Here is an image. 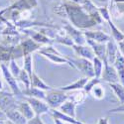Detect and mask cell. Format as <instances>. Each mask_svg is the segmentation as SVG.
I'll return each instance as SVG.
<instances>
[{
	"label": "cell",
	"mask_w": 124,
	"mask_h": 124,
	"mask_svg": "<svg viewBox=\"0 0 124 124\" xmlns=\"http://www.w3.org/2000/svg\"><path fill=\"white\" fill-rule=\"evenodd\" d=\"M68 13L70 16L71 21L74 22V24L78 27H90L92 25H94L96 22L93 20L88 19L87 15L82 12V10L78 7V6H70L68 5Z\"/></svg>",
	"instance_id": "obj_1"
},
{
	"label": "cell",
	"mask_w": 124,
	"mask_h": 124,
	"mask_svg": "<svg viewBox=\"0 0 124 124\" xmlns=\"http://www.w3.org/2000/svg\"><path fill=\"white\" fill-rule=\"evenodd\" d=\"M102 79L107 81L108 84H114V82H119L118 74L113 66H110L107 62H104V70H102Z\"/></svg>",
	"instance_id": "obj_2"
},
{
	"label": "cell",
	"mask_w": 124,
	"mask_h": 124,
	"mask_svg": "<svg viewBox=\"0 0 124 124\" xmlns=\"http://www.w3.org/2000/svg\"><path fill=\"white\" fill-rule=\"evenodd\" d=\"M46 99L49 103V105L51 107L55 108V107L60 106L62 103H64V101L68 99V96L65 95L61 91H52L46 96Z\"/></svg>",
	"instance_id": "obj_3"
},
{
	"label": "cell",
	"mask_w": 124,
	"mask_h": 124,
	"mask_svg": "<svg viewBox=\"0 0 124 124\" xmlns=\"http://www.w3.org/2000/svg\"><path fill=\"white\" fill-rule=\"evenodd\" d=\"M29 103L32 109L34 110V112L36 113V115H40V114H43V113H46L49 111V105L44 103L43 101H40V99L32 97V98H29L28 99Z\"/></svg>",
	"instance_id": "obj_4"
},
{
	"label": "cell",
	"mask_w": 124,
	"mask_h": 124,
	"mask_svg": "<svg viewBox=\"0 0 124 124\" xmlns=\"http://www.w3.org/2000/svg\"><path fill=\"white\" fill-rule=\"evenodd\" d=\"M88 44L92 47V50L95 53V55L97 56L98 59H100L103 62H107L106 61V46L103 43H97L94 42L92 40H87Z\"/></svg>",
	"instance_id": "obj_5"
},
{
	"label": "cell",
	"mask_w": 124,
	"mask_h": 124,
	"mask_svg": "<svg viewBox=\"0 0 124 124\" xmlns=\"http://www.w3.org/2000/svg\"><path fill=\"white\" fill-rule=\"evenodd\" d=\"M118 47L113 40H109L106 45V61L108 64H113L118 53Z\"/></svg>",
	"instance_id": "obj_6"
},
{
	"label": "cell",
	"mask_w": 124,
	"mask_h": 124,
	"mask_svg": "<svg viewBox=\"0 0 124 124\" xmlns=\"http://www.w3.org/2000/svg\"><path fill=\"white\" fill-rule=\"evenodd\" d=\"M76 65L78 66V69H80L84 73L91 78L94 77V70H93V65H92L89 61H87L86 59H79L76 61Z\"/></svg>",
	"instance_id": "obj_7"
},
{
	"label": "cell",
	"mask_w": 124,
	"mask_h": 124,
	"mask_svg": "<svg viewBox=\"0 0 124 124\" xmlns=\"http://www.w3.org/2000/svg\"><path fill=\"white\" fill-rule=\"evenodd\" d=\"M113 67L115 68V70L117 71L121 85H124V57L121 55V53L119 51L116 55L114 63H113Z\"/></svg>",
	"instance_id": "obj_8"
},
{
	"label": "cell",
	"mask_w": 124,
	"mask_h": 124,
	"mask_svg": "<svg viewBox=\"0 0 124 124\" xmlns=\"http://www.w3.org/2000/svg\"><path fill=\"white\" fill-rule=\"evenodd\" d=\"M85 34L89 40H92L97 43H105V42H108L111 39L109 35L103 33V32H100V31H96V32L90 31V32H85Z\"/></svg>",
	"instance_id": "obj_9"
},
{
	"label": "cell",
	"mask_w": 124,
	"mask_h": 124,
	"mask_svg": "<svg viewBox=\"0 0 124 124\" xmlns=\"http://www.w3.org/2000/svg\"><path fill=\"white\" fill-rule=\"evenodd\" d=\"M109 86L115 93L117 98L119 99L120 104L124 103V85L119 84V82H114V84H109Z\"/></svg>",
	"instance_id": "obj_10"
},
{
	"label": "cell",
	"mask_w": 124,
	"mask_h": 124,
	"mask_svg": "<svg viewBox=\"0 0 124 124\" xmlns=\"http://www.w3.org/2000/svg\"><path fill=\"white\" fill-rule=\"evenodd\" d=\"M61 110L66 115L71 116L74 118L76 116V112H75L76 104H75V102H73V101H67V102H65L64 104L61 106Z\"/></svg>",
	"instance_id": "obj_11"
},
{
	"label": "cell",
	"mask_w": 124,
	"mask_h": 124,
	"mask_svg": "<svg viewBox=\"0 0 124 124\" xmlns=\"http://www.w3.org/2000/svg\"><path fill=\"white\" fill-rule=\"evenodd\" d=\"M75 50L76 52L81 57L84 58H88V59H93V52L92 50L88 47H85V46H75Z\"/></svg>",
	"instance_id": "obj_12"
},
{
	"label": "cell",
	"mask_w": 124,
	"mask_h": 124,
	"mask_svg": "<svg viewBox=\"0 0 124 124\" xmlns=\"http://www.w3.org/2000/svg\"><path fill=\"white\" fill-rule=\"evenodd\" d=\"M108 23H109V26L111 28V32H112L113 39H114L115 41H117V42H120V41H122L124 39V33L121 32V31L114 24H113V22L111 21L110 19L108 20Z\"/></svg>",
	"instance_id": "obj_13"
},
{
	"label": "cell",
	"mask_w": 124,
	"mask_h": 124,
	"mask_svg": "<svg viewBox=\"0 0 124 124\" xmlns=\"http://www.w3.org/2000/svg\"><path fill=\"white\" fill-rule=\"evenodd\" d=\"M20 111H21V113L24 115V117L26 119H32L34 117V114L35 112L34 110L32 109V107H31V105H29L28 103H22L21 106H20Z\"/></svg>",
	"instance_id": "obj_14"
},
{
	"label": "cell",
	"mask_w": 124,
	"mask_h": 124,
	"mask_svg": "<svg viewBox=\"0 0 124 124\" xmlns=\"http://www.w3.org/2000/svg\"><path fill=\"white\" fill-rule=\"evenodd\" d=\"M87 81V78H80L78 80H77L74 84H71L68 86H65V87H62L61 90H73V89H79V88H82L85 87V84Z\"/></svg>",
	"instance_id": "obj_15"
},
{
	"label": "cell",
	"mask_w": 124,
	"mask_h": 124,
	"mask_svg": "<svg viewBox=\"0 0 124 124\" xmlns=\"http://www.w3.org/2000/svg\"><path fill=\"white\" fill-rule=\"evenodd\" d=\"M93 70H94L95 78H99V77H101L102 70H103V65H102V61L98 59L97 57L93 58Z\"/></svg>",
	"instance_id": "obj_16"
},
{
	"label": "cell",
	"mask_w": 124,
	"mask_h": 124,
	"mask_svg": "<svg viewBox=\"0 0 124 124\" xmlns=\"http://www.w3.org/2000/svg\"><path fill=\"white\" fill-rule=\"evenodd\" d=\"M8 116L17 124H26V118L24 117L22 113H19L17 111H12L8 113Z\"/></svg>",
	"instance_id": "obj_17"
},
{
	"label": "cell",
	"mask_w": 124,
	"mask_h": 124,
	"mask_svg": "<svg viewBox=\"0 0 124 124\" xmlns=\"http://www.w3.org/2000/svg\"><path fill=\"white\" fill-rule=\"evenodd\" d=\"M67 30L69 31V33L70 34V36L73 37V39L76 41L78 45H82L85 43V40H84V38H82V35L79 32H78V31H76L75 29H73L70 26H68Z\"/></svg>",
	"instance_id": "obj_18"
},
{
	"label": "cell",
	"mask_w": 124,
	"mask_h": 124,
	"mask_svg": "<svg viewBox=\"0 0 124 124\" xmlns=\"http://www.w3.org/2000/svg\"><path fill=\"white\" fill-rule=\"evenodd\" d=\"M31 82H32V85L34 87L42 88V89H50V86L45 85L44 82L41 80V78H39L35 74H33L32 76H31Z\"/></svg>",
	"instance_id": "obj_19"
},
{
	"label": "cell",
	"mask_w": 124,
	"mask_h": 124,
	"mask_svg": "<svg viewBox=\"0 0 124 124\" xmlns=\"http://www.w3.org/2000/svg\"><path fill=\"white\" fill-rule=\"evenodd\" d=\"M53 116L54 118H58V119H62V120H66L68 122H70V123H74V124H81L80 122L77 121L74 117L71 116H69V115H66L64 114L63 112H58V111H53Z\"/></svg>",
	"instance_id": "obj_20"
},
{
	"label": "cell",
	"mask_w": 124,
	"mask_h": 124,
	"mask_svg": "<svg viewBox=\"0 0 124 124\" xmlns=\"http://www.w3.org/2000/svg\"><path fill=\"white\" fill-rule=\"evenodd\" d=\"M23 47H24V48H23V49H24V53H25V54H29V53H31L32 51L38 49V48H39V45L35 44L33 41L28 40V41H26V42L23 44Z\"/></svg>",
	"instance_id": "obj_21"
},
{
	"label": "cell",
	"mask_w": 124,
	"mask_h": 124,
	"mask_svg": "<svg viewBox=\"0 0 124 124\" xmlns=\"http://www.w3.org/2000/svg\"><path fill=\"white\" fill-rule=\"evenodd\" d=\"M90 92H92L93 96L97 99H102L103 97H104V89H103L101 86L97 85L91 88Z\"/></svg>",
	"instance_id": "obj_22"
},
{
	"label": "cell",
	"mask_w": 124,
	"mask_h": 124,
	"mask_svg": "<svg viewBox=\"0 0 124 124\" xmlns=\"http://www.w3.org/2000/svg\"><path fill=\"white\" fill-rule=\"evenodd\" d=\"M27 93L30 95V96H33V97H38V98H45V93L40 90V88H37V87H33L27 91Z\"/></svg>",
	"instance_id": "obj_23"
},
{
	"label": "cell",
	"mask_w": 124,
	"mask_h": 124,
	"mask_svg": "<svg viewBox=\"0 0 124 124\" xmlns=\"http://www.w3.org/2000/svg\"><path fill=\"white\" fill-rule=\"evenodd\" d=\"M100 82V80H99V78H92V79H90V80H87L86 81V84H85V92H90V90H91V88L93 87L94 85H98Z\"/></svg>",
	"instance_id": "obj_24"
},
{
	"label": "cell",
	"mask_w": 124,
	"mask_h": 124,
	"mask_svg": "<svg viewBox=\"0 0 124 124\" xmlns=\"http://www.w3.org/2000/svg\"><path fill=\"white\" fill-rule=\"evenodd\" d=\"M25 70L30 77L32 76V58L31 56H27L25 59Z\"/></svg>",
	"instance_id": "obj_25"
},
{
	"label": "cell",
	"mask_w": 124,
	"mask_h": 124,
	"mask_svg": "<svg viewBox=\"0 0 124 124\" xmlns=\"http://www.w3.org/2000/svg\"><path fill=\"white\" fill-rule=\"evenodd\" d=\"M28 124H44V123L42 122V120L40 119L39 115H36L32 119H30V121L28 122Z\"/></svg>",
	"instance_id": "obj_26"
},
{
	"label": "cell",
	"mask_w": 124,
	"mask_h": 124,
	"mask_svg": "<svg viewBox=\"0 0 124 124\" xmlns=\"http://www.w3.org/2000/svg\"><path fill=\"white\" fill-rule=\"evenodd\" d=\"M110 113H114V112H124V103L123 104H120V106L116 107V108H113L109 110Z\"/></svg>",
	"instance_id": "obj_27"
},
{
	"label": "cell",
	"mask_w": 124,
	"mask_h": 124,
	"mask_svg": "<svg viewBox=\"0 0 124 124\" xmlns=\"http://www.w3.org/2000/svg\"><path fill=\"white\" fill-rule=\"evenodd\" d=\"M117 3V10L119 13H124V2H116Z\"/></svg>",
	"instance_id": "obj_28"
},
{
	"label": "cell",
	"mask_w": 124,
	"mask_h": 124,
	"mask_svg": "<svg viewBox=\"0 0 124 124\" xmlns=\"http://www.w3.org/2000/svg\"><path fill=\"white\" fill-rule=\"evenodd\" d=\"M118 47H119L121 55L124 57V39L122 41H120V42H118Z\"/></svg>",
	"instance_id": "obj_29"
},
{
	"label": "cell",
	"mask_w": 124,
	"mask_h": 124,
	"mask_svg": "<svg viewBox=\"0 0 124 124\" xmlns=\"http://www.w3.org/2000/svg\"><path fill=\"white\" fill-rule=\"evenodd\" d=\"M98 124H108V118H100Z\"/></svg>",
	"instance_id": "obj_30"
},
{
	"label": "cell",
	"mask_w": 124,
	"mask_h": 124,
	"mask_svg": "<svg viewBox=\"0 0 124 124\" xmlns=\"http://www.w3.org/2000/svg\"><path fill=\"white\" fill-rule=\"evenodd\" d=\"M55 122H56V124H63L61 121V119H58V118H55Z\"/></svg>",
	"instance_id": "obj_31"
},
{
	"label": "cell",
	"mask_w": 124,
	"mask_h": 124,
	"mask_svg": "<svg viewBox=\"0 0 124 124\" xmlns=\"http://www.w3.org/2000/svg\"><path fill=\"white\" fill-rule=\"evenodd\" d=\"M99 2H108V0H97Z\"/></svg>",
	"instance_id": "obj_32"
}]
</instances>
